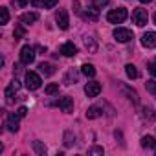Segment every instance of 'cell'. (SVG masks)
<instances>
[{
  "label": "cell",
  "instance_id": "30",
  "mask_svg": "<svg viewBox=\"0 0 156 156\" xmlns=\"http://www.w3.org/2000/svg\"><path fill=\"white\" fill-rule=\"evenodd\" d=\"M17 114H19V116H20V118H24V116H26V114H28V108H26V107H20V108H19V110H17Z\"/></svg>",
  "mask_w": 156,
  "mask_h": 156
},
{
  "label": "cell",
  "instance_id": "19",
  "mask_svg": "<svg viewBox=\"0 0 156 156\" xmlns=\"http://www.w3.org/2000/svg\"><path fill=\"white\" fill-rule=\"evenodd\" d=\"M125 72H127V75L130 77V79H136V77H138V70H136L134 64H127L125 66Z\"/></svg>",
  "mask_w": 156,
  "mask_h": 156
},
{
  "label": "cell",
  "instance_id": "24",
  "mask_svg": "<svg viewBox=\"0 0 156 156\" xmlns=\"http://www.w3.org/2000/svg\"><path fill=\"white\" fill-rule=\"evenodd\" d=\"M24 26L26 24H20L17 30H15V33H13V37H15V41H19V39H22L24 37V33H26V30H24Z\"/></svg>",
  "mask_w": 156,
  "mask_h": 156
},
{
  "label": "cell",
  "instance_id": "18",
  "mask_svg": "<svg viewBox=\"0 0 156 156\" xmlns=\"http://www.w3.org/2000/svg\"><path fill=\"white\" fill-rule=\"evenodd\" d=\"M81 70H83V73H85L87 77H94V75H96V68H94V64L85 62V64L81 66Z\"/></svg>",
  "mask_w": 156,
  "mask_h": 156
},
{
  "label": "cell",
  "instance_id": "37",
  "mask_svg": "<svg viewBox=\"0 0 156 156\" xmlns=\"http://www.w3.org/2000/svg\"><path fill=\"white\" fill-rule=\"evenodd\" d=\"M154 149H156V147H154Z\"/></svg>",
  "mask_w": 156,
  "mask_h": 156
},
{
  "label": "cell",
  "instance_id": "13",
  "mask_svg": "<svg viewBox=\"0 0 156 156\" xmlns=\"http://www.w3.org/2000/svg\"><path fill=\"white\" fill-rule=\"evenodd\" d=\"M85 19H87V20H92V22H96V20L99 19V9H98L96 6H92V8H87V11H85Z\"/></svg>",
  "mask_w": 156,
  "mask_h": 156
},
{
  "label": "cell",
  "instance_id": "15",
  "mask_svg": "<svg viewBox=\"0 0 156 156\" xmlns=\"http://www.w3.org/2000/svg\"><path fill=\"white\" fill-rule=\"evenodd\" d=\"M39 72H41L42 75H51L55 70H53L51 64H48V62H41V64H39Z\"/></svg>",
  "mask_w": 156,
  "mask_h": 156
},
{
  "label": "cell",
  "instance_id": "31",
  "mask_svg": "<svg viewBox=\"0 0 156 156\" xmlns=\"http://www.w3.org/2000/svg\"><path fill=\"white\" fill-rule=\"evenodd\" d=\"M64 138H66V141H64V143H66V147H70V145L73 143V141H72V134H70V132H66V136H64Z\"/></svg>",
  "mask_w": 156,
  "mask_h": 156
},
{
  "label": "cell",
  "instance_id": "17",
  "mask_svg": "<svg viewBox=\"0 0 156 156\" xmlns=\"http://www.w3.org/2000/svg\"><path fill=\"white\" fill-rule=\"evenodd\" d=\"M85 46H87V50H88L90 53H96V51H98V44H96V41H94L92 37H87V39H85Z\"/></svg>",
  "mask_w": 156,
  "mask_h": 156
},
{
  "label": "cell",
  "instance_id": "25",
  "mask_svg": "<svg viewBox=\"0 0 156 156\" xmlns=\"http://www.w3.org/2000/svg\"><path fill=\"white\" fill-rule=\"evenodd\" d=\"M44 92H46L48 96H53V94H57V92H59V85H57V83H53V85H48Z\"/></svg>",
  "mask_w": 156,
  "mask_h": 156
},
{
  "label": "cell",
  "instance_id": "7",
  "mask_svg": "<svg viewBox=\"0 0 156 156\" xmlns=\"http://www.w3.org/2000/svg\"><path fill=\"white\" fill-rule=\"evenodd\" d=\"M19 119H20L19 114H15V112L8 114V118H6V127H8L11 132H17V130H19Z\"/></svg>",
  "mask_w": 156,
  "mask_h": 156
},
{
  "label": "cell",
  "instance_id": "20",
  "mask_svg": "<svg viewBox=\"0 0 156 156\" xmlns=\"http://www.w3.org/2000/svg\"><path fill=\"white\" fill-rule=\"evenodd\" d=\"M99 116H101V112H99L98 107H90V108L87 110V118H88V119H94V118H99Z\"/></svg>",
  "mask_w": 156,
  "mask_h": 156
},
{
  "label": "cell",
  "instance_id": "2",
  "mask_svg": "<svg viewBox=\"0 0 156 156\" xmlns=\"http://www.w3.org/2000/svg\"><path fill=\"white\" fill-rule=\"evenodd\" d=\"M147 20H149V15H147V11H145V9L136 8V9L132 11V22H134L138 28H143V26L147 24Z\"/></svg>",
  "mask_w": 156,
  "mask_h": 156
},
{
  "label": "cell",
  "instance_id": "10",
  "mask_svg": "<svg viewBox=\"0 0 156 156\" xmlns=\"http://www.w3.org/2000/svg\"><path fill=\"white\" fill-rule=\"evenodd\" d=\"M61 53H62L64 57H73V55H77V48H75L73 42H64V44L61 46Z\"/></svg>",
  "mask_w": 156,
  "mask_h": 156
},
{
  "label": "cell",
  "instance_id": "35",
  "mask_svg": "<svg viewBox=\"0 0 156 156\" xmlns=\"http://www.w3.org/2000/svg\"><path fill=\"white\" fill-rule=\"evenodd\" d=\"M141 4H149V2H152V0H140Z\"/></svg>",
  "mask_w": 156,
  "mask_h": 156
},
{
  "label": "cell",
  "instance_id": "11",
  "mask_svg": "<svg viewBox=\"0 0 156 156\" xmlns=\"http://www.w3.org/2000/svg\"><path fill=\"white\" fill-rule=\"evenodd\" d=\"M59 108L62 110V112H66V114H70L72 110H73V99L72 98H62V99H59Z\"/></svg>",
  "mask_w": 156,
  "mask_h": 156
},
{
  "label": "cell",
  "instance_id": "32",
  "mask_svg": "<svg viewBox=\"0 0 156 156\" xmlns=\"http://www.w3.org/2000/svg\"><path fill=\"white\" fill-rule=\"evenodd\" d=\"M149 72H151V73H152V75L156 77V62H152V64L149 66Z\"/></svg>",
  "mask_w": 156,
  "mask_h": 156
},
{
  "label": "cell",
  "instance_id": "27",
  "mask_svg": "<svg viewBox=\"0 0 156 156\" xmlns=\"http://www.w3.org/2000/svg\"><path fill=\"white\" fill-rule=\"evenodd\" d=\"M145 87H147V90H149L151 94H156V81H147Z\"/></svg>",
  "mask_w": 156,
  "mask_h": 156
},
{
  "label": "cell",
  "instance_id": "9",
  "mask_svg": "<svg viewBox=\"0 0 156 156\" xmlns=\"http://www.w3.org/2000/svg\"><path fill=\"white\" fill-rule=\"evenodd\" d=\"M141 44L145 48H154L156 46V31H147L141 37Z\"/></svg>",
  "mask_w": 156,
  "mask_h": 156
},
{
  "label": "cell",
  "instance_id": "5",
  "mask_svg": "<svg viewBox=\"0 0 156 156\" xmlns=\"http://www.w3.org/2000/svg\"><path fill=\"white\" fill-rule=\"evenodd\" d=\"M20 61L24 64H31L35 61V50L31 46H22V50H20Z\"/></svg>",
  "mask_w": 156,
  "mask_h": 156
},
{
  "label": "cell",
  "instance_id": "28",
  "mask_svg": "<svg viewBox=\"0 0 156 156\" xmlns=\"http://www.w3.org/2000/svg\"><path fill=\"white\" fill-rule=\"evenodd\" d=\"M88 154H94V156H99V154H103V149H101V147H92V149L88 151Z\"/></svg>",
  "mask_w": 156,
  "mask_h": 156
},
{
  "label": "cell",
  "instance_id": "21",
  "mask_svg": "<svg viewBox=\"0 0 156 156\" xmlns=\"http://www.w3.org/2000/svg\"><path fill=\"white\" fill-rule=\"evenodd\" d=\"M77 81V73L73 72V70H70L68 73H66V77H64V83L66 85H72V83H75Z\"/></svg>",
  "mask_w": 156,
  "mask_h": 156
},
{
  "label": "cell",
  "instance_id": "6",
  "mask_svg": "<svg viewBox=\"0 0 156 156\" xmlns=\"http://www.w3.org/2000/svg\"><path fill=\"white\" fill-rule=\"evenodd\" d=\"M85 94H87L88 98H96V96H99V94H101V85H99L98 81H90V83H87V87H85Z\"/></svg>",
  "mask_w": 156,
  "mask_h": 156
},
{
  "label": "cell",
  "instance_id": "1",
  "mask_svg": "<svg viewBox=\"0 0 156 156\" xmlns=\"http://www.w3.org/2000/svg\"><path fill=\"white\" fill-rule=\"evenodd\" d=\"M125 19H127V9H125V8L112 9V11H108V15H107V20H108L110 24H121Z\"/></svg>",
  "mask_w": 156,
  "mask_h": 156
},
{
  "label": "cell",
  "instance_id": "8",
  "mask_svg": "<svg viewBox=\"0 0 156 156\" xmlns=\"http://www.w3.org/2000/svg\"><path fill=\"white\" fill-rule=\"evenodd\" d=\"M55 20H57V24H59V28H61V30H68L70 20H68V13H66L64 9H59V11H57Z\"/></svg>",
  "mask_w": 156,
  "mask_h": 156
},
{
  "label": "cell",
  "instance_id": "34",
  "mask_svg": "<svg viewBox=\"0 0 156 156\" xmlns=\"http://www.w3.org/2000/svg\"><path fill=\"white\" fill-rule=\"evenodd\" d=\"M17 2H19V6H26V4H28V0H17Z\"/></svg>",
  "mask_w": 156,
  "mask_h": 156
},
{
  "label": "cell",
  "instance_id": "12",
  "mask_svg": "<svg viewBox=\"0 0 156 156\" xmlns=\"http://www.w3.org/2000/svg\"><path fill=\"white\" fill-rule=\"evenodd\" d=\"M31 4L35 8H44V9H50L53 6H57V0H31Z\"/></svg>",
  "mask_w": 156,
  "mask_h": 156
},
{
  "label": "cell",
  "instance_id": "4",
  "mask_svg": "<svg viewBox=\"0 0 156 156\" xmlns=\"http://www.w3.org/2000/svg\"><path fill=\"white\" fill-rule=\"evenodd\" d=\"M114 39L118 42H129L132 39V31L127 30V28H116L114 30Z\"/></svg>",
  "mask_w": 156,
  "mask_h": 156
},
{
  "label": "cell",
  "instance_id": "26",
  "mask_svg": "<svg viewBox=\"0 0 156 156\" xmlns=\"http://www.w3.org/2000/svg\"><path fill=\"white\" fill-rule=\"evenodd\" d=\"M123 92H127V94H129V99H130L132 103H138V94H136L134 90H130V88L123 87Z\"/></svg>",
  "mask_w": 156,
  "mask_h": 156
},
{
  "label": "cell",
  "instance_id": "33",
  "mask_svg": "<svg viewBox=\"0 0 156 156\" xmlns=\"http://www.w3.org/2000/svg\"><path fill=\"white\" fill-rule=\"evenodd\" d=\"M11 87H13L15 90H19V88H20V83H19L17 79H13V81H11Z\"/></svg>",
  "mask_w": 156,
  "mask_h": 156
},
{
  "label": "cell",
  "instance_id": "22",
  "mask_svg": "<svg viewBox=\"0 0 156 156\" xmlns=\"http://www.w3.org/2000/svg\"><path fill=\"white\" fill-rule=\"evenodd\" d=\"M8 20H9L8 8H0V24H8Z\"/></svg>",
  "mask_w": 156,
  "mask_h": 156
},
{
  "label": "cell",
  "instance_id": "36",
  "mask_svg": "<svg viewBox=\"0 0 156 156\" xmlns=\"http://www.w3.org/2000/svg\"><path fill=\"white\" fill-rule=\"evenodd\" d=\"M152 19H154V24H156V13H154V17H152Z\"/></svg>",
  "mask_w": 156,
  "mask_h": 156
},
{
  "label": "cell",
  "instance_id": "23",
  "mask_svg": "<svg viewBox=\"0 0 156 156\" xmlns=\"http://www.w3.org/2000/svg\"><path fill=\"white\" fill-rule=\"evenodd\" d=\"M33 149H35V152L37 154H46V145H42L41 141H33Z\"/></svg>",
  "mask_w": 156,
  "mask_h": 156
},
{
  "label": "cell",
  "instance_id": "3",
  "mask_svg": "<svg viewBox=\"0 0 156 156\" xmlns=\"http://www.w3.org/2000/svg\"><path fill=\"white\" fill-rule=\"evenodd\" d=\"M41 75L39 73H35V72H28L26 73V87H28V90H37V88H41Z\"/></svg>",
  "mask_w": 156,
  "mask_h": 156
},
{
  "label": "cell",
  "instance_id": "16",
  "mask_svg": "<svg viewBox=\"0 0 156 156\" xmlns=\"http://www.w3.org/2000/svg\"><path fill=\"white\" fill-rule=\"evenodd\" d=\"M141 147H143V149H152V147H156L154 138H152V136H143V138H141Z\"/></svg>",
  "mask_w": 156,
  "mask_h": 156
},
{
  "label": "cell",
  "instance_id": "29",
  "mask_svg": "<svg viewBox=\"0 0 156 156\" xmlns=\"http://www.w3.org/2000/svg\"><path fill=\"white\" fill-rule=\"evenodd\" d=\"M108 4V0H94V6L96 8H103V6H107Z\"/></svg>",
  "mask_w": 156,
  "mask_h": 156
},
{
  "label": "cell",
  "instance_id": "14",
  "mask_svg": "<svg viewBox=\"0 0 156 156\" xmlns=\"http://www.w3.org/2000/svg\"><path fill=\"white\" fill-rule=\"evenodd\" d=\"M35 20H37V13H33V11H31V13H24V15L20 17V22H22V24H33Z\"/></svg>",
  "mask_w": 156,
  "mask_h": 156
}]
</instances>
